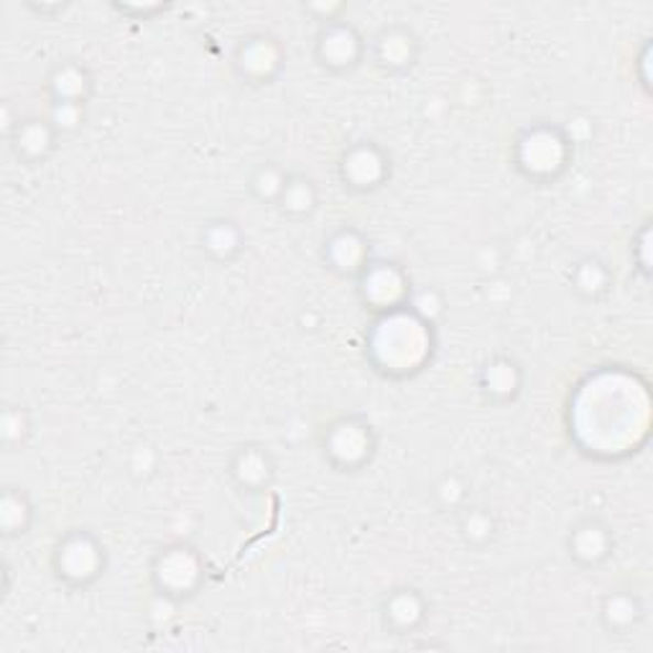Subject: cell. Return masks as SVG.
<instances>
[{
  "label": "cell",
  "mask_w": 653,
  "mask_h": 653,
  "mask_svg": "<svg viewBox=\"0 0 653 653\" xmlns=\"http://www.w3.org/2000/svg\"><path fill=\"white\" fill-rule=\"evenodd\" d=\"M56 577L69 587H87L102 575L105 552L90 531L75 529L62 538L54 552Z\"/></svg>",
  "instance_id": "cell-1"
},
{
  "label": "cell",
  "mask_w": 653,
  "mask_h": 653,
  "mask_svg": "<svg viewBox=\"0 0 653 653\" xmlns=\"http://www.w3.org/2000/svg\"><path fill=\"white\" fill-rule=\"evenodd\" d=\"M202 577V559L199 554L187 544L166 546L156 556L153 564V583L161 590V595L168 598H184L195 590Z\"/></svg>",
  "instance_id": "cell-2"
},
{
  "label": "cell",
  "mask_w": 653,
  "mask_h": 653,
  "mask_svg": "<svg viewBox=\"0 0 653 653\" xmlns=\"http://www.w3.org/2000/svg\"><path fill=\"white\" fill-rule=\"evenodd\" d=\"M366 44L358 29L350 26L345 21H329L317 36V59L325 69L335 72V75H345V72L355 69L362 59Z\"/></svg>",
  "instance_id": "cell-3"
},
{
  "label": "cell",
  "mask_w": 653,
  "mask_h": 653,
  "mask_svg": "<svg viewBox=\"0 0 653 653\" xmlns=\"http://www.w3.org/2000/svg\"><path fill=\"white\" fill-rule=\"evenodd\" d=\"M373 432H370L368 424L355 422V418H342V422L329 426L325 453L333 459V465L342 467V470L360 467L373 455Z\"/></svg>",
  "instance_id": "cell-4"
},
{
  "label": "cell",
  "mask_w": 653,
  "mask_h": 653,
  "mask_svg": "<svg viewBox=\"0 0 653 653\" xmlns=\"http://www.w3.org/2000/svg\"><path fill=\"white\" fill-rule=\"evenodd\" d=\"M519 166L526 168L529 176H549L554 168L564 166L567 141L552 128H534L521 141Z\"/></svg>",
  "instance_id": "cell-5"
},
{
  "label": "cell",
  "mask_w": 653,
  "mask_h": 653,
  "mask_svg": "<svg viewBox=\"0 0 653 653\" xmlns=\"http://www.w3.org/2000/svg\"><path fill=\"white\" fill-rule=\"evenodd\" d=\"M281 64H284V54L279 42L265 34L243 39L236 52V69L240 77L253 79V83H269L279 75Z\"/></svg>",
  "instance_id": "cell-6"
},
{
  "label": "cell",
  "mask_w": 653,
  "mask_h": 653,
  "mask_svg": "<svg viewBox=\"0 0 653 653\" xmlns=\"http://www.w3.org/2000/svg\"><path fill=\"white\" fill-rule=\"evenodd\" d=\"M385 176H389V159L376 146V143L362 141L352 146L342 159V179L345 187L368 192L381 187Z\"/></svg>",
  "instance_id": "cell-7"
},
{
  "label": "cell",
  "mask_w": 653,
  "mask_h": 653,
  "mask_svg": "<svg viewBox=\"0 0 653 653\" xmlns=\"http://www.w3.org/2000/svg\"><path fill=\"white\" fill-rule=\"evenodd\" d=\"M362 294H366V302L376 304L378 309L393 312L399 309L406 294V281L393 263H368L362 269Z\"/></svg>",
  "instance_id": "cell-8"
},
{
  "label": "cell",
  "mask_w": 653,
  "mask_h": 653,
  "mask_svg": "<svg viewBox=\"0 0 653 653\" xmlns=\"http://www.w3.org/2000/svg\"><path fill=\"white\" fill-rule=\"evenodd\" d=\"M418 54V42L406 26H391L383 29L373 39V56L378 67L385 72H406L414 67Z\"/></svg>",
  "instance_id": "cell-9"
},
{
  "label": "cell",
  "mask_w": 653,
  "mask_h": 653,
  "mask_svg": "<svg viewBox=\"0 0 653 653\" xmlns=\"http://www.w3.org/2000/svg\"><path fill=\"white\" fill-rule=\"evenodd\" d=\"M56 135H59V131L52 126L50 118H26L13 128L11 146L19 159L29 161V164H39L54 151Z\"/></svg>",
  "instance_id": "cell-10"
},
{
  "label": "cell",
  "mask_w": 653,
  "mask_h": 653,
  "mask_svg": "<svg viewBox=\"0 0 653 653\" xmlns=\"http://www.w3.org/2000/svg\"><path fill=\"white\" fill-rule=\"evenodd\" d=\"M610 544L612 538L608 526H602V523L595 519L577 523L569 534V554L575 556L579 564H585V567H590V564L595 567V564L608 559Z\"/></svg>",
  "instance_id": "cell-11"
},
{
  "label": "cell",
  "mask_w": 653,
  "mask_h": 653,
  "mask_svg": "<svg viewBox=\"0 0 653 653\" xmlns=\"http://www.w3.org/2000/svg\"><path fill=\"white\" fill-rule=\"evenodd\" d=\"M92 90L90 72L77 62L56 64L50 75V95L52 102H75L85 105L87 95Z\"/></svg>",
  "instance_id": "cell-12"
},
{
  "label": "cell",
  "mask_w": 653,
  "mask_h": 653,
  "mask_svg": "<svg viewBox=\"0 0 653 653\" xmlns=\"http://www.w3.org/2000/svg\"><path fill=\"white\" fill-rule=\"evenodd\" d=\"M232 478L238 480L240 488L258 493L269 486L273 478V462L271 455L263 447H240L238 455L232 457L230 465Z\"/></svg>",
  "instance_id": "cell-13"
},
{
  "label": "cell",
  "mask_w": 653,
  "mask_h": 653,
  "mask_svg": "<svg viewBox=\"0 0 653 653\" xmlns=\"http://www.w3.org/2000/svg\"><path fill=\"white\" fill-rule=\"evenodd\" d=\"M325 258H329L335 271L340 273H362V269L368 265V246L366 240L360 238V232L342 228L340 232H335L329 238V243H325Z\"/></svg>",
  "instance_id": "cell-14"
},
{
  "label": "cell",
  "mask_w": 653,
  "mask_h": 653,
  "mask_svg": "<svg viewBox=\"0 0 653 653\" xmlns=\"http://www.w3.org/2000/svg\"><path fill=\"white\" fill-rule=\"evenodd\" d=\"M202 248L215 258V261H232L243 248L240 228L230 220H215L202 230Z\"/></svg>",
  "instance_id": "cell-15"
},
{
  "label": "cell",
  "mask_w": 653,
  "mask_h": 653,
  "mask_svg": "<svg viewBox=\"0 0 653 653\" xmlns=\"http://www.w3.org/2000/svg\"><path fill=\"white\" fill-rule=\"evenodd\" d=\"M385 625L396 628V631H411V628L422 623L424 618V600L418 598L416 590H396L385 600Z\"/></svg>",
  "instance_id": "cell-16"
},
{
  "label": "cell",
  "mask_w": 653,
  "mask_h": 653,
  "mask_svg": "<svg viewBox=\"0 0 653 653\" xmlns=\"http://www.w3.org/2000/svg\"><path fill=\"white\" fill-rule=\"evenodd\" d=\"M31 515H34V508H31L29 498L19 488H6L3 498H0V526H3V534H26Z\"/></svg>",
  "instance_id": "cell-17"
},
{
  "label": "cell",
  "mask_w": 653,
  "mask_h": 653,
  "mask_svg": "<svg viewBox=\"0 0 653 653\" xmlns=\"http://www.w3.org/2000/svg\"><path fill=\"white\" fill-rule=\"evenodd\" d=\"M279 205L289 215L304 217L317 207V192H314L312 182L304 179V176H289L284 192H281Z\"/></svg>",
  "instance_id": "cell-18"
},
{
  "label": "cell",
  "mask_w": 653,
  "mask_h": 653,
  "mask_svg": "<svg viewBox=\"0 0 653 653\" xmlns=\"http://www.w3.org/2000/svg\"><path fill=\"white\" fill-rule=\"evenodd\" d=\"M482 389L490 391V396L511 399V393L519 391V366H513V362L505 358L493 360L486 368Z\"/></svg>",
  "instance_id": "cell-19"
},
{
  "label": "cell",
  "mask_w": 653,
  "mask_h": 653,
  "mask_svg": "<svg viewBox=\"0 0 653 653\" xmlns=\"http://www.w3.org/2000/svg\"><path fill=\"white\" fill-rule=\"evenodd\" d=\"M610 284V273L605 269V263L587 258V261L577 263L575 269V289L585 296H598Z\"/></svg>",
  "instance_id": "cell-20"
},
{
  "label": "cell",
  "mask_w": 653,
  "mask_h": 653,
  "mask_svg": "<svg viewBox=\"0 0 653 653\" xmlns=\"http://www.w3.org/2000/svg\"><path fill=\"white\" fill-rule=\"evenodd\" d=\"M289 182V174L281 172L276 164H263L258 172L253 174V182H251V189L258 195V199L263 202H276L281 199V192H284Z\"/></svg>",
  "instance_id": "cell-21"
},
{
  "label": "cell",
  "mask_w": 653,
  "mask_h": 653,
  "mask_svg": "<svg viewBox=\"0 0 653 653\" xmlns=\"http://www.w3.org/2000/svg\"><path fill=\"white\" fill-rule=\"evenodd\" d=\"M639 602L631 595H610L608 600H605V608H602V616L608 620L610 628H625L631 625L635 618H639Z\"/></svg>",
  "instance_id": "cell-22"
},
{
  "label": "cell",
  "mask_w": 653,
  "mask_h": 653,
  "mask_svg": "<svg viewBox=\"0 0 653 653\" xmlns=\"http://www.w3.org/2000/svg\"><path fill=\"white\" fill-rule=\"evenodd\" d=\"M50 120L52 126L59 133L75 131V128L83 126L85 120V105H75V102H52L50 108Z\"/></svg>",
  "instance_id": "cell-23"
},
{
  "label": "cell",
  "mask_w": 653,
  "mask_h": 653,
  "mask_svg": "<svg viewBox=\"0 0 653 653\" xmlns=\"http://www.w3.org/2000/svg\"><path fill=\"white\" fill-rule=\"evenodd\" d=\"M29 432L26 411L19 406H8L3 411V439L6 445H13V442H21L23 434Z\"/></svg>",
  "instance_id": "cell-24"
},
{
  "label": "cell",
  "mask_w": 653,
  "mask_h": 653,
  "mask_svg": "<svg viewBox=\"0 0 653 653\" xmlns=\"http://www.w3.org/2000/svg\"><path fill=\"white\" fill-rule=\"evenodd\" d=\"M462 529H465L467 538H488L490 531H493V521H490L486 513L472 511V513H467Z\"/></svg>",
  "instance_id": "cell-25"
}]
</instances>
